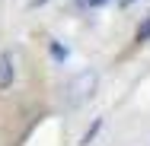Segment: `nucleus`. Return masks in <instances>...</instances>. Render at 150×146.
<instances>
[{
    "label": "nucleus",
    "instance_id": "1",
    "mask_svg": "<svg viewBox=\"0 0 150 146\" xmlns=\"http://www.w3.org/2000/svg\"><path fill=\"white\" fill-rule=\"evenodd\" d=\"M13 83V60L10 54H0V89H6Z\"/></svg>",
    "mask_w": 150,
    "mask_h": 146
}]
</instances>
